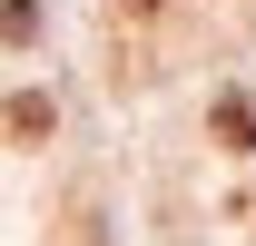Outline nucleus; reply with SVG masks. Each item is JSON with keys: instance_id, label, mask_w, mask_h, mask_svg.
Returning a JSON list of instances; mask_svg holds the SVG:
<instances>
[{"instance_id": "1", "label": "nucleus", "mask_w": 256, "mask_h": 246, "mask_svg": "<svg viewBox=\"0 0 256 246\" xmlns=\"http://www.w3.org/2000/svg\"><path fill=\"white\" fill-rule=\"evenodd\" d=\"M0 128H10V138H50V128H60V108H50L40 89H20L10 108H0Z\"/></svg>"}, {"instance_id": "3", "label": "nucleus", "mask_w": 256, "mask_h": 246, "mask_svg": "<svg viewBox=\"0 0 256 246\" xmlns=\"http://www.w3.org/2000/svg\"><path fill=\"white\" fill-rule=\"evenodd\" d=\"M0 40H40V0H10L0 10Z\"/></svg>"}, {"instance_id": "2", "label": "nucleus", "mask_w": 256, "mask_h": 246, "mask_svg": "<svg viewBox=\"0 0 256 246\" xmlns=\"http://www.w3.org/2000/svg\"><path fill=\"white\" fill-rule=\"evenodd\" d=\"M217 138L226 148H256V98H236V89L217 98Z\"/></svg>"}]
</instances>
